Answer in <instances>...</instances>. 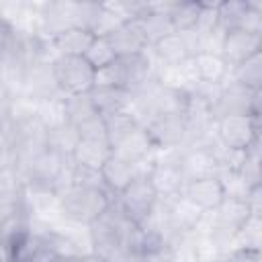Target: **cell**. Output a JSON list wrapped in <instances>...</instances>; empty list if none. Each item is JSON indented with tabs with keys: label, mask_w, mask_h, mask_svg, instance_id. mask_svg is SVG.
Wrapping results in <instances>:
<instances>
[{
	"label": "cell",
	"mask_w": 262,
	"mask_h": 262,
	"mask_svg": "<svg viewBox=\"0 0 262 262\" xmlns=\"http://www.w3.org/2000/svg\"><path fill=\"white\" fill-rule=\"evenodd\" d=\"M72 262H108V260L102 258V256H98V254H94V252H90V254H82V256L74 258Z\"/></svg>",
	"instance_id": "e575fe53"
},
{
	"label": "cell",
	"mask_w": 262,
	"mask_h": 262,
	"mask_svg": "<svg viewBox=\"0 0 262 262\" xmlns=\"http://www.w3.org/2000/svg\"><path fill=\"white\" fill-rule=\"evenodd\" d=\"M215 135L225 149L246 151L254 143L258 127L250 115H229L215 121Z\"/></svg>",
	"instance_id": "9c48e42d"
},
{
	"label": "cell",
	"mask_w": 262,
	"mask_h": 262,
	"mask_svg": "<svg viewBox=\"0 0 262 262\" xmlns=\"http://www.w3.org/2000/svg\"><path fill=\"white\" fill-rule=\"evenodd\" d=\"M250 117L254 119L258 131H262V88L252 94V106H250Z\"/></svg>",
	"instance_id": "1f68e13d"
},
{
	"label": "cell",
	"mask_w": 262,
	"mask_h": 262,
	"mask_svg": "<svg viewBox=\"0 0 262 262\" xmlns=\"http://www.w3.org/2000/svg\"><path fill=\"white\" fill-rule=\"evenodd\" d=\"M145 129L158 151L178 149L186 145V137H188L186 115H158Z\"/></svg>",
	"instance_id": "8fae6325"
},
{
	"label": "cell",
	"mask_w": 262,
	"mask_h": 262,
	"mask_svg": "<svg viewBox=\"0 0 262 262\" xmlns=\"http://www.w3.org/2000/svg\"><path fill=\"white\" fill-rule=\"evenodd\" d=\"M168 250H170L172 262H203L201 254H199V244H196L194 231L174 237L168 244Z\"/></svg>",
	"instance_id": "83f0119b"
},
{
	"label": "cell",
	"mask_w": 262,
	"mask_h": 262,
	"mask_svg": "<svg viewBox=\"0 0 262 262\" xmlns=\"http://www.w3.org/2000/svg\"><path fill=\"white\" fill-rule=\"evenodd\" d=\"M94 108L102 115V117H111L123 111H129V104L133 100V94L117 88V86H94L88 92Z\"/></svg>",
	"instance_id": "ffe728a7"
},
{
	"label": "cell",
	"mask_w": 262,
	"mask_h": 262,
	"mask_svg": "<svg viewBox=\"0 0 262 262\" xmlns=\"http://www.w3.org/2000/svg\"><path fill=\"white\" fill-rule=\"evenodd\" d=\"M51 70L63 96L88 94L96 84V70L84 55H57L51 61Z\"/></svg>",
	"instance_id": "3957f363"
},
{
	"label": "cell",
	"mask_w": 262,
	"mask_h": 262,
	"mask_svg": "<svg viewBox=\"0 0 262 262\" xmlns=\"http://www.w3.org/2000/svg\"><path fill=\"white\" fill-rule=\"evenodd\" d=\"M252 90H248L246 86L229 80L219 88L217 98L211 104V113L213 119H221V117H229V115H250V106H252Z\"/></svg>",
	"instance_id": "5bb4252c"
},
{
	"label": "cell",
	"mask_w": 262,
	"mask_h": 262,
	"mask_svg": "<svg viewBox=\"0 0 262 262\" xmlns=\"http://www.w3.org/2000/svg\"><path fill=\"white\" fill-rule=\"evenodd\" d=\"M160 201H162V207H164V213H166L172 237L196 231L205 211H201L184 194H178V196H172V199H160Z\"/></svg>",
	"instance_id": "7c38bea8"
},
{
	"label": "cell",
	"mask_w": 262,
	"mask_h": 262,
	"mask_svg": "<svg viewBox=\"0 0 262 262\" xmlns=\"http://www.w3.org/2000/svg\"><path fill=\"white\" fill-rule=\"evenodd\" d=\"M246 203H248L252 215H260L262 217V182L250 188V192L246 196Z\"/></svg>",
	"instance_id": "4dcf8cb0"
},
{
	"label": "cell",
	"mask_w": 262,
	"mask_h": 262,
	"mask_svg": "<svg viewBox=\"0 0 262 262\" xmlns=\"http://www.w3.org/2000/svg\"><path fill=\"white\" fill-rule=\"evenodd\" d=\"M258 51H262V37L260 35L244 31V29H231L225 33L221 55L231 70L242 66L246 59H250Z\"/></svg>",
	"instance_id": "4fadbf2b"
},
{
	"label": "cell",
	"mask_w": 262,
	"mask_h": 262,
	"mask_svg": "<svg viewBox=\"0 0 262 262\" xmlns=\"http://www.w3.org/2000/svg\"><path fill=\"white\" fill-rule=\"evenodd\" d=\"M246 10H248V0H229V2L223 0L219 4V25L225 31L237 29Z\"/></svg>",
	"instance_id": "f546056e"
},
{
	"label": "cell",
	"mask_w": 262,
	"mask_h": 262,
	"mask_svg": "<svg viewBox=\"0 0 262 262\" xmlns=\"http://www.w3.org/2000/svg\"><path fill=\"white\" fill-rule=\"evenodd\" d=\"M106 37L113 43L117 55H135V53H143L149 49V39L139 18L117 25Z\"/></svg>",
	"instance_id": "9a60e30c"
},
{
	"label": "cell",
	"mask_w": 262,
	"mask_h": 262,
	"mask_svg": "<svg viewBox=\"0 0 262 262\" xmlns=\"http://www.w3.org/2000/svg\"><path fill=\"white\" fill-rule=\"evenodd\" d=\"M225 262H262V256L250 252H233Z\"/></svg>",
	"instance_id": "836d02e7"
},
{
	"label": "cell",
	"mask_w": 262,
	"mask_h": 262,
	"mask_svg": "<svg viewBox=\"0 0 262 262\" xmlns=\"http://www.w3.org/2000/svg\"><path fill=\"white\" fill-rule=\"evenodd\" d=\"M147 94H149L156 115H186L190 98H192V92L162 86L156 80L147 86Z\"/></svg>",
	"instance_id": "2e32d148"
},
{
	"label": "cell",
	"mask_w": 262,
	"mask_h": 262,
	"mask_svg": "<svg viewBox=\"0 0 262 262\" xmlns=\"http://www.w3.org/2000/svg\"><path fill=\"white\" fill-rule=\"evenodd\" d=\"M154 162L149 164H137L133 160H127L125 156L113 151V156L106 160V164L102 166L100 174H102V180L106 184V188L117 196L121 194L135 178L139 176H147L149 170H151Z\"/></svg>",
	"instance_id": "30bf717a"
},
{
	"label": "cell",
	"mask_w": 262,
	"mask_h": 262,
	"mask_svg": "<svg viewBox=\"0 0 262 262\" xmlns=\"http://www.w3.org/2000/svg\"><path fill=\"white\" fill-rule=\"evenodd\" d=\"M84 57L88 59V63H90L96 72H100V70L108 68L111 63H115V59H117L119 55H117L113 43L108 41V37H96Z\"/></svg>",
	"instance_id": "f1b7e54d"
},
{
	"label": "cell",
	"mask_w": 262,
	"mask_h": 262,
	"mask_svg": "<svg viewBox=\"0 0 262 262\" xmlns=\"http://www.w3.org/2000/svg\"><path fill=\"white\" fill-rule=\"evenodd\" d=\"M250 4H252V8H256L262 14V0H250Z\"/></svg>",
	"instance_id": "d590c367"
},
{
	"label": "cell",
	"mask_w": 262,
	"mask_h": 262,
	"mask_svg": "<svg viewBox=\"0 0 262 262\" xmlns=\"http://www.w3.org/2000/svg\"><path fill=\"white\" fill-rule=\"evenodd\" d=\"M156 78V59L151 51L135 53V55H119L115 63L96 72L94 86H117L131 94L141 92Z\"/></svg>",
	"instance_id": "6da1fadb"
},
{
	"label": "cell",
	"mask_w": 262,
	"mask_h": 262,
	"mask_svg": "<svg viewBox=\"0 0 262 262\" xmlns=\"http://www.w3.org/2000/svg\"><path fill=\"white\" fill-rule=\"evenodd\" d=\"M61 199V215L70 223L90 225L98 217H102L108 207L115 203V194L106 186H84L74 184L59 192Z\"/></svg>",
	"instance_id": "7a4b0ae2"
},
{
	"label": "cell",
	"mask_w": 262,
	"mask_h": 262,
	"mask_svg": "<svg viewBox=\"0 0 262 262\" xmlns=\"http://www.w3.org/2000/svg\"><path fill=\"white\" fill-rule=\"evenodd\" d=\"M115 201L129 221H133L135 225H141L154 215L160 203V194L156 192L149 176H139L121 194H117Z\"/></svg>",
	"instance_id": "277c9868"
},
{
	"label": "cell",
	"mask_w": 262,
	"mask_h": 262,
	"mask_svg": "<svg viewBox=\"0 0 262 262\" xmlns=\"http://www.w3.org/2000/svg\"><path fill=\"white\" fill-rule=\"evenodd\" d=\"M178 149L158 151L156 162L147 174L156 192L160 194V199H172V196L182 194V190H184L186 180L180 170V151Z\"/></svg>",
	"instance_id": "8992f818"
},
{
	"label": "cell",
	"mask_w": 262,
	"mask_h": 262,
	"mask_svg": "<svg viewBox=\"0 0 262 262\" xmlns=\"http://www.w3.org/2000/svg\"><path fill=\"white\" fill-rule=\"evenodd\" d=\"M182 194L188 201H192L201 211H215L225 199V188L219 176H209L186 182Z\"/></svg>",
	"instance_id": "ac0fdd59"
},
{
	"label": "cell",
	"mask_w": 262,
	"mask_h": 262,
	"mask_svg": "<svg viewBox=\"0 0 262 262\" xmlns=\"http://www.w3.org/2000/svg\"><path fill=\"white\" fill-rule=\"evenodd\" d=\"M113 156V145L106 137H80L72 158L76 164L100 172L106 160Z\"/></svg>",
	"instance_id": "d6986e66"
},
{
	"label": "cell",
	"mask_w": 262,
	"mask_h": 262,
	"mask_svg": "<svg viewBox=\"0 0 262 262\" xmlns=\"http://www.w3.org/2000/svg\"><path fill=\"white\" fill-rule=\"evenodd\" d=\"M231 80L246 86L248 90L256 92L262 88V51L246 59L242 66L231 70Z\"/></svg>",
	"instance_id": "484cf974"
},
{
	"label": "cell",
	"mask_w": 262,
	"mask_h": 262,
	"mask_svg": "<svg viewBox=\"0 0 262 262\" xmlns=\"http://www.w3.org/2000/svg\"><path fill=\"white\" fill-rule=\"evenodd\" d=\"M149 51L156 59V66H182L199 53V35L194 31L172 33L154 43Z\"/></svg>",
	"instance_id": "ba28073f"
},
{
	"label": "cell",
	"mask_w": 262,
	"mask_h": 262,
	"mask_svg": "<svg viewBox=\"0 0 262 262\" xmlns=\"http://www.w3.org/2000/svg\"><path fill=\"white\" fill-rule=\"evenodd\" d=\"M78 143H80V131L70 121L47 129V147L53 151H59L63 156H72Z\"/></svg>",
	"instance_id": "cb8c5ba5"
},
{
	"label": "cell",
	"mask_w": 262,
	"mask_h": 262,
	"mask_svg": "<svg viewBox=\"0 0 262 262\" xmlns=\"http://www.w3.org/2000/svg\"><path fill=\"white\" fill-rule=\"evenodd\" d=\"M66 115L72 125L80 127L82 123L94 119L100 113L94 108L88 94H78V96H66Z\"/></svg>",
	"instance_id": "4316f807"
},
{
	"label": "cell",
	"mask_w": 262,
	"mask_h": 262,
	"mask_svg": "<svg viewBox=\"0 0 262 262\" xmlns=\"http://www.w3.org/2000/svg\"><path fill=\"white\" fill-rule=\"evenodd\" d=\"M217 141L213 143H196V145H184L180 147V170L186 182L217 176L221 170L219 156H217Z\"/></svg>",
	"instance_id": "52a82bcc"
},
{
	"label": "cell",
	"mask_w": 262,
	"mask_h": 262,
	"mask_svg": "<svg viewBox=\"0 0 262 262\" xmlns=\"http://www.w3.org/2000/svg\"><path fill=\"white\" fill-rule=\"evenodd\" d=\"M201 16V0H182V2H170L168 18L176 33H188L196 29Z\"/></svg>",
	"instance_id": "7402d4cb"
},
{
	"label": "cell",
	"mask_w": 262,
	"mask_h": 262,
	"mask_svg": "<svg viewBox=\"0 0 262 262\" xmlns=\"http://www.w3.org/2000/svg\"><path fill=\"white\" fill-rule=\"evenodd\" d=\"M72 156H63L59 151H53L45 147L41 154H37L31 162H27L20 168V178L25 186H37V188H53L57 180L61 178L68 162Z\"/></svg>",
	"instance_id": "5b68a950"
},
{
	"label": "cell",
	"mask_w": 262,
	"mask_h": 262,
	"mask_svg": "<svg viewBox=\"0 0 262 262\" xmlns=\"http://www.w3.org/2000/svg\"><path fill=\"white\" fill-rule=\"evenodd\" d=\"M192 70L196 84L205 86H223L231 80V68L223 59L221 53H196L192 57Z\"/></svg>",
	"instance_id": "e0dca14e"
},
{
	"label": "cell",
	"mask_w": 262,
	"mask_h": 262,
	"mask_svg": "<svg viewBox=\"0 0 262 262\" xmlns=\"http://www.w3.org/2000/svg\"><path fill=\"white\" fill-rule=\"evenodd\" d=\"M233 252H250L262 256V217L250 215L235 233Z\"/></svg>",
	"instance_id": "603a6c76"
},
{
	"label": "cell",
	"mask_w": 262,
	"mask_h": 262,
	"mask_svg": "<svg viewBox=\"0 0 262 262\" xmlns=\"http://www.w3.org/2000/svg\"><path fill=\"white\" fill-rule=\"evenodd\" d=\"M139 262H172V258H170V250H168V248L151 250V252L143 254V256L139 258Z\"/></svg>",
	"instance_id": "d6a6232c"
},
{
	"label": "cell",
	"mask_w": 262,
	"mask_h": 262,
	"mask_svg": "<svg viewBox=\"0 0 262 262\" xmlns=\"http://www.w3.org/2000/svg\"><path fill=\"white\" fill-rule=\"evenodd\" d=\"M96 35L84 27H70L51 39V45L57 55H86Z\"/></svg>",
	"instance_id": "44dd1931"
},
{
	"label": "cell",
	"mask_w": 262,
	"mask_h": 262,
	"mask_svg": "<svg viewBox=\"0 0 262 262\" xmlns=\"http://www.w3.org/2000/svg\"><path fill=\"white\" fill-rule=\"evenodd\" d=\"M104 123H106V135H108V141H111V145H113V151H115L135 129L141 127L129 111H123V113L104 117Z\"/></svg>",
	"instance_id": "d4e9b609"
}]
</instances>
